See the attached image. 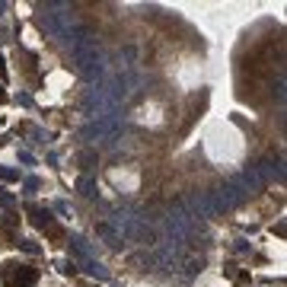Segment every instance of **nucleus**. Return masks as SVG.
Returning a JSON list of instances; mask_svg holds the SVG:
<instances>
[{"label":"nucleus","instance_id":"1","mask_svg":"<svg viewBox=\"0 0 287 287\" xmlns=\"http://www.w3.org/2000/svg\"><path fill=\"white\" fill-rule=\"evenodd\" d=\"M4 268H7V278H10L13 287H32L35 281H39V271L29 268V265H16V262H10V265H4Z\"/></svg>","mask_w":287,"mask_h":287},{"label":"nucleus","instance_id":"2","mask_svg":"<svg viewBox=\"0 0 287 287\" xmlns=\"http://www.w3.org/2000/svg\"><path fill=\"white\" fill-rule=\"evenodd\" d=\"M246 195H249V191L239 182H233V185H226L223 195L217 198V208H236V205H243V201H246Z\"/></svg>","mask_w":287,"mask_h":287},{"label":"nucleus","instance_id":"3","mask_svg":"<svg viewBox=\"0 0 287 287\" xmlns=\"http://www.w3.org/2000/svg\"><path fill=\"white\" fill-rule=\"evenodd\" d=\"M87 274H93V278H99V281H109V271H105V265H99L96 259H87Z\"/></svg>","mask_w":287,"mask_h":287},{"label":"nucleus","instance_id":"4","mask_svg":"<svg viewBox=\"0 0 287 287\" xmlns=\"http://www.w3.org/2000/svg\"><path fill=\"white\" fill-rule=\"evenodd\" d=\"M77 185H80V191H83V195H96V179H93V176H83Z\"/></svg>","mask_w":287,"mask_h":287},{"label":"nucleus","instance_id":"5","mask_svg":"<svg viewBox=\"0 0 287 287\" xmlns=\"http://www.w3.org/2000/svg\"><path fill=\"white\" fill-rule=\"evenodd\" d=\"M80 163H83V169H93L96 153H93V150H83V153H80Z\"/></svg>","mask_w":287,"mask_h":287},{"label":"nucleus","instance_id":"6","mask_svg":"<svg viewBox=\"0 0 287 287\" xmlns=\"http://www.w3.org/2000/svg\"><path fill=\"white\" fill-rule=\"evenodd\" d=\"M19 249H22V252H29V255H35V252H39V243H32V239H19Z\"/></svg>","mask_w":287,"mask_h":287},{"label":"nucleus","instance_id":"7","mask_svg":"<svg viewBox=\"0 0 287 287\" xmlns=\"http://www.w3.org/2000/svg\"><path fill=\"white\" fill-rule=\"evenodd\" d=\"M0 179H4V182H16V179H19V173H13V169H4V166H0Z\"/></svg>","mask_w":287,"mask_h":287},{"label":"nucleus","instance_id":"8","mask_svg":"<svg viewBox=\"0 0 287 287\" xmlns=\"http://www.w3.org/2000/svg\"><path fill=\"white\" fill-rule=\"evenodd\" d=\"M61 274H77V265L74 262H61Z\"/></svg>","mask_w":287,"mask_h":287},{"label":"nucleus","instance_id":"9","mask_svg":"<svg viewBox=\"0 0 287 287\" xmlns=\"http://www.w3.org/2000/svg\"><path fill=\"white\" fill-rule=\"evenodd\" d=\"M19 160H22V163H26V166H32V163H35V160H32V153H26V150H22V153H19Z\"/></svg>","mask_w":287,"mask_h":287},{"label":"nucleus","instance_id":"10","mask_svg":"<svg viewBox=\"0 0 287 287\" xmlns=\"http://www.w3.org/2000/svg\"><path fill=\"white\" fill-rule=\"evenodd\" d=\"M0 80H7V61H4V54H0Z\"/></svg>","mask_w":287,"mask_h":287}]
</instances>
